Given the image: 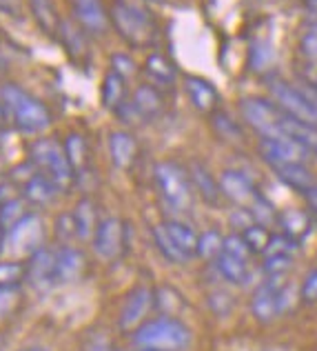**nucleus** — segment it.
I'll return each instance as SVG.
<instances>
[{
    "label": "nucleus",
    "mask_w": 317,
    "mask_h": 351,
    "mask_svg": "<svg viewBox=\"0 0 317 351\" xmlns=\"http://www.w3.org/2000/svg\"><path fill=\"white\" fill-rule=\"evenodd\" d=\"M134 345L149 351H184L191 345V329L180 318L160 316L134 331Z\"/></svg>",
    "instance_id": "f257e3e1"
},
{
    "label": "nucleus",
    "mask_w": 317,
    "mask_h": 351,
    "mask_svg": "<svg viewBox=\"0 0 317 351\" xmlns=\"http://www.w3.org/2000/svg\"><path fill=\"white\" fill-rule=\"evenodd\" d=\"M109 21L120 38L131 47H149L157 38V27L151 14L129 0H116L109 12Z\"/></svg>",
    "instance_id": "f03ea898"
},
{
    "label": "nucleus",
    "mask_w": 317,
    "mask_h": 351,
    "mask_svg": "<svg viewBox=\"0 0 317 351\" xmlns=\"http://www.w3.org/2000/svg\"><path fill=\"white\" fill-rule=\"evenodd\" d=\"M0 100L7 107V114L12 118L14 127L23 134H40L51 125V116L47 107L38 98L27 94L23 87L18 85H5L0 89Z\"/></svg>",
    "instance_id": "7ed1b4c3"
},
{
    "label": "nucleus",
    "mask_w": 317,
    "mask_h": 351,
    "mask_svg": "<svg viewBox=\"0 0 317 351\" xmlns=\"http://www.w3.org/2000/svg\"><path fill=\"white\" fill-rule=\"evenodd\" d=\"M29 162L60 191L69 189L73 178H76V171L71 169L64 147L53 138H40V141L29 145Z\"/></svg>",
    "instance_id": "20e7f679"
},
{
    "label": "nucleus",
    "mask_w": 317,
    "mask_h": 351,
    "mask_svg": "<svg viewBox=\"0 0 317 351\" xmlns=\"http://www.w3.org/2000/svg\"><path fill=\"white\" fill-rule=\"evenodd\" d=\"M155 187L160 191L162 200L169 205L173 211H189L193 205V184L182 165L173 160H162L155 165L153 169Z\"/></svg>",
    "instance_id": "39448f33"
},
{
    "label": "nucleus",
    "mask_w": 317,
    "mask_h": 351,
    "mask_svg": "<svg viewBox=\"0 0 317 351\" xmlns=\"http://www.w3.org/2000/svg\"><path fill=\"white\" fill-rule=\"evenodd\" d=\"M240 112L244 123L253 129L259 138H288L284 129L286 114L271 98L249 96L240 100Z\"/></svg>",
    "instance_id": "423d86ee"
},
{
    "label": "nucleus",
    "mask_w": 317,
    "mask_h": 351,
    "mask_svg": "<svg viewBox=\"0 0 317 351\" xmlns=\"http://www.w3.org/2000/svg\"><path fill=\"white\" fill-rule=\"evenodd\" d=\"M268 91H271V100L288 118H295V120H300V123L317 125V112L297 85H288V82L275 78L268 82Z\"/></svg>",
    "instance_id": "0eeeda50"
},
{
    "label": "nucleus",
    "mask_w": 317,
    "mask_h": 351,
    "mask_svg": "<svg viewBox=\"0 0 317 351\" xmlns=\"http://www.w3.org/2000/svg\"><path fill=\"white\" fill-rule=\"evenodd\" d=\"M45 243V227L42 220L34 214H27L23 220L9 229V247H12L14 256H27L36 254L38 249H42Z\"/></svg>",
    "instance_id": "6e6552de"
},
{
    "label": "nucleus",
    "mask_w": 317,
    "mask_h": 351,
    "mask_svg": "<svg viewBox=\"0 0 317 351\" xmlns=\"http://www.w3.org/2000/svg\"><path fill=\"white\" fill-rule=\"evenodd\" d=\"M259 156L266 160L271 167H279V165H295L309 160V152L302 145H297L293 138H259Z\"/></svg>",
    "instance_id": "1a4fd4ad"
},
{
    "label": "nucleus",
    "mask_w": 317,
    "mask_h": 351,
    "mask_svg": "<svg viewBox=\"0 0 317 351\" xmlns=\"http://www.w3.org/2000/svg\"><path fill=\"white\" fill-rule=\"evenodd\" d=\"M220 191L227 200H231L233 205H238L242 209H249L251 202L259 196V189L255 187V182L249 178L244 171L240 169H227L220 176Z\"/></svg>",
    "instance_id": "9d476101"
},
{
    "label": "nucleus",
    "mask_w": 317,
    "mask_h": 351,
    "mask_svg": "<svg viewBox=\"0 0 317 351\" xmlns=\"http://www.w3.org/2000/svg\"><path fill=\"white\" fill-rule=\"evenodd\" d=\"M125 247V225L118 218L100 220L93 234V252L100 261H114Z\"/></svg>",
    "instance_id": "9b49d317"
},
{
    "label": "nucleus",
    "mask_w": 317,
    "mask_h": 351,
    "mask_svg": "<svg viewBox=\"0 0 317 351\" xmlns=\"http://www.w3.org/2000/svg\"><path fill=\"white\" fill-rule=\"evenodd\" d=\"M153 307V291L149 287H136L127 295L120 309L118 325L123 331H136L144 322L147 313Z\"/></svg>",
    "instance_id": "f8f14e48"
},
{
    "label": "nucleus",
    "mask_w": 317,
    "mask_h": 351,
    "mask_svg": "<svg viewBox=\"0 0 317 351\" xmlns=\"http://www.w3.org/2000/svg\"><path fill=\"white\" fill-rule=\"evenodd\" d=\"M25 278L36 291H49L55 282V252L38 249L29 256V263L25 265Z\"/></svg>",
    "instance_id": "ddd939ff"
},
{
    "label": "nucleus",
    "mask_w": 317,
    "mask_h": 351,
    "mask_svg": "<svg viewBox=\"0 0 317 351\" xmlns=\"http://www.w3.org/2000/svg\"><path fill=\"white\" fill-rule=\"evenodd\" d=\"M73 21H76L82 29L100 36L109 29V12L102 5V0H69Z\"/></svg>",
    "instance_id": "4468645a"
},
{
    "label": "nucleus",
    "mask_w": 317,
    "mask_h": 351,
    "mask_svg": "<svg viewBox=\"0 0 317 351\" xmlns=\"http://www.w3.org/2000/svg\"><path fill=\"white\" fill-rule=\"evenodd\" d=\"M284 285V278H264L257 285L251 298V311L259 322H271L275 316H279L277 309V293Z\"/></svg>",
    "instance_id": "2eb2a0df"
},
{
    "label": "nucleus",
    "mask_w": 317,
    "mask_h": 351,
    "mask_svg": "<svg viewBox=\"0 0 317 351\" xmlns=\"http://www.w3.org/2000/svg\"><path fill=\"white\" fill-rule=\"evenodd\" d=\"M184 91L189 96L191 105L202 114H213L218 105V89L213 82L204 80L200 76H186L184 78Z\"/></svg>",
    "instance_id": "dca6fc26"
},
{
    "label": "nucleus",
    "mask_w": 317,
    "mask_h": 351,
    "mask_svg": "<svg viewBox=\"0 0 317 351\" xmlns=\"http://www.w3.org/2000/svg\"><path fill=\"white\" fill-rule=\"evenodd\" d=\"M109 156H111V162H114L118 169H129L138 158L136 138L129 132H125V129L111 132L109 134Z\"/></svg>",
    "instance_id": "f3484780"
},
{
    "label": "nucleus",
    "mask_w": 317,
    "mask_h": 351,
    "mask_svg": "<svg viewBox=\"0 0 317 351\" xmlns=\"http://www.w3.org/2000/svg\"><path fill=\"white\" fill-rule=\"evenodd\" d=\"M85 271V258L73 247H62L55 252V282L71 285Z\"/></svg>",
    "instance_id": "a211bd4d"
},
{
    "label": "nucleus",
    "mask_w": 317,
    "mask_h": 351,
    "mask_svg": "<svg viewBox=\"0 0 317 351\" xmlns=\"http://www.w3.org/2000/svg\"><path fill=\"white\" fill-rule=\"evenodd\" d=\"M189 178H191V184H193V191L198 193V196L204 200V202H209V205H218L220 202V196H222V191H220V182L213 178V173L207 169V165H202V162H191L189 165Z\"/></svg>",
    "instance_id": "6ab92c4d"
},
{
    "label": "nucleus",
    "mask_w": 317,
    "mask_h": 351,
    "mask_svg": "<svg viewBox=\"0 0 317 351\" xmlns=\"http://www.w3.org/2000/svg\"><path fill=\"white\" fill-rule=\"evenodd\" d=\"M131 107L140 120H153L162 114L164 109V100L157 94V89L151 85H140L136 87V91L131 94Z\"/></svg>",
    "instance_id": "aec40b11"
},
{
    "label": "nucleus",
    "mask_w": 317,
    "mask_h": 351,
    "mask_svg": "<svg viewBox=\"0 0 317 351\" xmlns=\"http://www.w3.org/2000/svg\"><path fill=\"white\" fill-rule=\"evenodd\" d=\"M277 227L282 229V234L293 238V240H304L306 236L311 234L313 229V218L306 214L304 209H284L277 214Z\"/></svg>",
    "instance_id": "412c9836"
},
{
    "label": "nucleus",
    "mask_w": 317,
    "mask_h": 351,
    "mask_svg": "<svg viewBox=\"0 0 317 351\" xmlns=\"http://www.w3.org/2000/svg\"><path fill=\"white\" fill-rule=\"evenodd\" d=\"M275 176L279 182H284L286 187H291L295 191H306L309 187H313V173L306 167L304 162H295V165H279V167H273Z\"/></svg>",
    "instance_id": "4be33fe9"
},
{
    "label": "nucleus",
    "mask_w": 317,
    "mask_h": 351,
    "mask_svg": "<svg viewBox=\"0 0 317 351\" xmlns=\"http://www.w3.org/2000/svg\"><path fill=\"white\" fill-rule=\"evenodd\" d=\"M164 229H166V234H169V238L173 240V245L178 247L189 261L198 254V238L200 236L193 232V227L182 223V220H166Z\"/></svg>",
    "instance_id": "5701e85b"
},
{
    "label": "nucleus",
    "mask_w": 317,
    "mask_h": 351,
    "mask_svg": "<svg viewBox=\"0 0 317 351\" xmlns=\"http://www.w3.org/2000/svg\"><path fill=\"white\" fill-rule=\"evenodd\" d=\"M58 191L60 189L55 187V184L49 178H47V176H42L38 169H36V173L31 176V178L23 184L25 198L29 200V202H34V205H49Z\"/></svg>",
    "instance_id": "b1692460"
},
{
    "label": "nucleus",
    "mask_w": 317,
    "mask_h": 351,
    "mask_svg": "<svg viewBox=\"0 0 317 351\" xmlns=\"http://www.w3.org/2000/svg\"><path fill=\"white\" fill-rule=\"evenodd\" d=\"M58 38L62 40L64 49H67L71 58H80L87 53V32L78 23L62 21L58 29Z\"/></svg>",
    "instance_id": "393cba45"
},
{
    "label": "nucleus",
    "mask_w": 317,
    "mask_h": 351,
    "mask_svg": "<svg viewBox=\"0 0 317 351\" xmlns=\"http://www.w3.org/2000/svg\"><path fill=\"white\" fill-rule=\"evenodd\" d=\"M71 214H73V223H76V238L93 240V234H96V227H98L96 207H93V202L89 198H82Z\"/></svg>",
    "instance_id": "a878e982"
},
{
    "label": "nucleus",
    "mask_w": 317,
    "mask_h": 351,
    "mask_svg": "<svg viewBox=\"0 0 317 351\" xmlns=\"http://www.w3.org/2000/svg\"><path fill=\"white\" fill-rule=\"evenodd\" d=\"M29 7H31L34 21L38 23L40 29L47 36H58L62 21H60L58 12H55L53 0H29Z\"/></svg>",
    "instance_id": "bb28decb"
},
{
    "label": "nucleus",
    "mask_w": 317,
    "mask_h": 351,
    "mask_svg": "<svg viewBox=\"0 0 317 351\" xmlns=\"http://www.w3.org/2000/svg\"><path fill=\"white\" fill-rule=\"evenodd\" d=\"M144 71L157 85H173L175 76H178V69L173 67V62L160 51L149 53V58L144 62Z\"/></svg>",
    "instance_id": "cd10ccee"
},
{
    "label": "nucleus",
    "mask_w": 317,
    "mask_h": 351,
    "mask_svg": "<svg viewBox=\"0 0 317 351\" xmlns=\"http://www.w3.org/2000/svg\"><path fill=\"white\" fill-rule=\"evenodd\" d=\"M284 129L286 136L293 138L297 145H302L306 152L317 156V125H309V123H300L295 118H284Z\"/></svg>",
    "instance_id": "c85d7f7f"
},
{
    "label": "nucleus",
    "mask_w": 317,
    "mask_h": 351,
    "mask_svg": "<svg viewBox=\"0 0 317 351\" xmlns=\"http://www.w3.org/2000/svg\"><path fill=\"white\" fill-rule=\"evenodd\" d=\"M125 96H127V80L123 76H118L116 71H109L105 80H102V105L111 112L125 103Z\"/></svg>",
    "instance_id": "c756f323"
},
{
    "label": "nucleus",
    "mask_w": 317,
    "mask_h": 351,
    "mask_svg": "<svg viewBox=\"0 0 317 351\" xmlns=\"http://www.w3.org/2000/svg\"><path fill=\"white\" fill-rule=\"evenodd\" d=\"M216 269L220 271L222 278L233 285H242L249 278V263L240 261L236 256H229L225 252H220V256L216 258Z\"/></svg>",
    "instance_id": "7c9ffc66"
},
{
    "label": "nucleus",
    "mask_w": 317,
    "mask_h": 351,
    "mask_svg": "<svg viewBox=\"0 0 317 351\" xmlns=\"http://www.w3.org/2000/svg\"><path fill=\"white\" fill-rule=\"evenodd\" d=\"M64 154H67V160L71 165L73 171H82L87 165V141L80 134H69L64 138Z\"/></svg>",
    "instance_id": "2f4dec72"
},
{
    "label": "nucleus",
    "mask_w": 317,
    "mask_h": 351,
    "mask_svg": "<svg viewBox=\"0 0 317 351\" xmlns=\"http://www.w3.org/2000/svg\"><path fill=\"white\" fill-rule=\"evenodd\" d=\"M153 240H155V247H157V252H160L166 261L173 263V265H184V263H189V258H186L178 247L173 245V240L169 238V234H166V229L164 225H157L153 227Z\"/></svg>",
    "instance_id": "473e14b6"
},
{
    "label": "nucleus",
    "mask_w": 317,
    "mask_h": 351,
    "mask_svg": "<svg viewBox=\"0 0 317 351\" xmlns=\"http://www.w3.org/2000/svg\"><path fill=\"white\" fill-rule=\"evenodd\" d=\"M249 214L251 218H253V223L257 225H264V227H271V225H277V214L279 211H275V207L268 202L262 193L251 202V207H249Z\"/></svg>",
    "instance_id": "72a5a7b5"
},
{
    "label": "nucleus",
    "mask_w": 317,
    "mask_h": 351,
    "mask_svg": "<svg viewBox=\"0 0 317 351\" xmlns=\"http://www.w3.org/2000/svg\"><path fill=\"white\" fill-rule=\"evenodd\" d=\"M153 304L162 311V316H178V311L184 307V302L180 298V293H175L169 287H162L153 293Z\"/></svg>",
    "instance_id": "f704fd0d"
},
{
    "label": "nucleus",
    "mask_w": 317,
    "mask_h": 351,
    "mask_svg": "<svg viewBox=\"0 0 317 351\" xmlns=\"http://www.w3.org/2000/svg\"><path fill=\"white\" fill-rule=\"evenodd\" d=\"M242 236H244L246 245H249V249H251L253 254H264V252H266L268 240H271V234H268V227L257 225V223H253L251 227H246L244 232H242Z\"/></svg>",
    "instance_id": "c9c22d12"
},
{
    "label": "nucleus",
    "mask_w": 317,
    "mask_h": 351,
    "mask_svg": "<svg viewBox=\"0 0 317 351\" xmlns=\"http://www.w3.org/2000/svg\"><path fill=\"white\" fill-rule=\"evenodd\" d=\"M211 120H213V129H216V132L222 138H225V141H240L242 132H240L238 123L229 114H225V112H213L211 114Z\"/></svg>",
    "instance_id": "e433bc0d"
},
{
    "label": "nucleus",
    "mask_w": 317,
    "mask_h": 351,
    "mask_svg": "<svg viewBox=\"0 0 317 351\" xmlns=\"http://www.w3.org/2000/svg\"><path fill=\"white\" fill-rule=\"evenodd\" d=\"M291 267H293V256H286V254L266 256L262 271H264V278H286Z\"/></svg>",
    "instance_id": "4c0bfd02"
},
{
    "label": "nucleus",
    "mask_w": 317,
    "mask_h": 351,
    "mask_svg": "<svg viewBox=\"0 0 317 351\" xmlns=\"http://www.w3.org/2000/svg\"><path fill=\"white\" fill-rule=\"evenodd\" d=\"M222 243H225V238H222L220 232H216V229H211V232L202 234L198 238V256H202V258H218L220 252H222Z\"/></svg>",
    "instance_id": "58836bf2"
},
{
    "label": "nucleus",
    "mask_w": 317,
    "mask_h": 351,
    "mask_svg": "<svg viewBox=\"0 0 317 351\" xmlns=\"http://www.w3.org/2000/svg\"><path fill=\"white\" fill-rule=\"evenodd\" d=\"M249 62L251 67H253V71H264L271 67L273 62V51L268 45L264 43H253L251 45V51H249Z\"/></svg>",
    "instance_id": "ea45409f"
},
{
    "label": "nucleus",
    "mask_w": 317,
    "mask_h": 351,
    "mask_svg": "<svg viewBox=\"0 0 317 351\" xmlns=\"http://www.w3.org/2000/svg\"><path fill=\"white\" fill-rule=\"evenodd\" d=\"M25 216H27V211H25L23 200L12 198V200H7L0 205V220H3L5 229H12L18 220H23Z\"/></svg>",
    "instance_id": "a19ab883"
},
{
    "label": "nucleus",
    "mask_w": 317,
    "mask_h": 351,
    "mask_svg": "<svg viewBox=\"0 0 317 351\" xmlns=\"http://www.w3.org/2000/svg\"><path fill=\"white\" fill-rule=\"evenodd\" d=\"M222 252L229 254V256H236V258H240V261H244V263H249L251 254H253L249 249L244 236H242L240 232L238 234H229L225 238V243H222Z\"/></svg>",
    "instance_id": "79ce46f5"
},
{
    "label": "nucleus",
    "mask_w": 317,
    "mask_h": 351,
    "mask_svg": "<svg viewBox=\"0 0 317 351\" xmlns=\"http://www.w3.org/2000/svg\"><path fill=\"white\" fill-rule=\"evenodd\" d=\"M297 240L288 238L284 234H277V236H271V240H268L266 245V252L264 256H279V254H286V256H293L297 252Z\"/></svg>",
    "instance_id": "37998d69"
},
{
    "label": "nucleus",
    "mask_w": 317,
    "mask_h": 351,
    "mask_svg": "<svg viewBox=\"0 0 317 351\" xmlns=\"http://www.w3.org/2000/svg\"><path fill=\"white\" fill-rule=\"evenodd\" d=\"M25 278V265L21 263H0V287H18Z\"/></svg>",
    "instance_id": "c03bdc74"
},
{
    "label": "nucleus",
    "mask_w": 317,
    "mask_h": 351,
    "mask_svg": "<svg viewBox=\"0 0 317 351\" xmlns=\"http://www.w3.org/2000/svg\"><path fill=\"white\" fill-rule=\"evenodd\" d=\"M136 62H134V58L131 56H127V53H123V51H118V53H114L111 56V71H116L118 76H123L125 80L127 78H131L134 73H136Z\"/></svg>",
    "instance_id": "a18cd8bd"
},
{
    "label": "nucleus",
    "mask_w": 317,
    "mask_h": 351,
    "mask_svg": "<svg viewBox=\"0 0 317 351\" xmlns=\"http://www.w3.org/2000/svg\"><path fill=\"white\" fill-rule=\"evenodd\" d=\"M18 298H21L18 287H0V318L9 316L16 309Z\"/></svg>",
    "instance_id": "49530a36"
},
{
    "label": "nucleus",
    "mask_w": 317,
    "mask_h": 351,
    "mask_svg": "<svg viewBox=\"0 0 317 351\" xmlns=\"http://www.w3.org/2000/svg\"><path fill=\"white\" fill-rule=\"evenodd\" d=\"M300 295H302V300L304 302H317V269H313L309 276L304 278L302 282V289H300Z\"/></svg>",
    "instance_id": "de8ad7c7"
},
{
    "label": "nucleus",
    "mask_w": 317,
    "mask_h": 351,
    "mask_svg": "<svg viewBox=\"0 0 317 351\" xmlns=\"http://www.w3.org/2000/svg\"><path fill=\"white\" fill-rule=\"evenodd\" d=\"M300 49L309 60L317 62V32L304 34V38L300 40Z\"/></svg>",
    "instance_id": "09e8293b"
},
{
    "label": "nucleus",
    "mask_w": 317,
    "mask_h": 351,
    "mask_svg": "<svg viewBox=\"0 0 317 351\" xmlns=\"http://www.w3.org/2000/svg\"><path fill=\"white\" fill-rule=\"evenodd\" d=\"M58 236L62 240H69L76 236V223H73V214H64L58 220Z\"/></svg>",
    "instance_id": "8fccbe9b"
},
{
    "label": "nucleus",
    "mask_w": 317,
    "mask_h": 351,
    "mask_svg": "<svg viewBox=\"0 0 317 351\" xmlns=\"http://www.w3.org/2000/svg\"><path fill=\"white\" fill-rule=\"evenodd\" d=\"M297 87L302 89V94L306 96V100H309V103L313 105V109L317 112V87L313 85V82H300Z\"/></svg>",
    "instance_id": "3c124183"
},
{
    "label": "nucleus",
    "mask_w": 317,
    "mask_h": 351,
    "mask_svg": "<svg viewBox=\"0 0 317 351\" xmlns=\"http://www.w3.org/2000/svg\"><path fill=\"white\" fill-rule=\"evenodd\" d=\"M87 351H111V343L107 336H96L91 338V343L87 345Z\"/></svg>",
    "instance_id": "603ef678"
},
{
    "label": "nucleus",
    "mask_w": 317,
    "mask_h": 351,
    "mask_svg": "<svg viewBox=\"0 0 317 351\" xmlns=\"http://www.w3.org/2000/svg\"><path fill=\"white\" fill-rule=\"evenodd\" d=\"M304 198H306V202H309V207L317 214V182L313 184V187H309L304 191Z\"/></svg>",
    "instance_id": "864d4df0"
},
{
    "label": "nucleus",
    "mask_w": 317,
    "mask_h": 351,
    "mask_svg": "<svg viewBox=\"0 0 317 351\" xmlns=\"http://www.w3.org/2000/svg\"><path fill=\"white\" fill-rule=\"evenodd\" d=\"M0 12L5 14H18V0H0Z\"/></svg>",
    "instance_id": "5fc2aeb1"
},
{
    "label": "nucleus",
    "mask_w": 317,
    "mask_h": 351,
    "mask_svg": "<svg viewBox=\"0 0 317 351\" xmlns=\"http://www.w3.org/2000/svg\"><path fill=\"white\" fill-rule=\"evenodd\" d=\"M7 120H9L7 107L3 105V100H0V127H3V125H7Z\"/></svg>",
    "instance_id": "6e6d98bb"
},
{
    "label": "nucleus",
    "mask_w": 317,
    "mask_h": 351,
    "mask_svg": "<svg viewBox=\"0 0 317 351\" xmlns=\"http://www.w3.org/2000/svg\"><path fill=\"white\" fill-rule=\"evenodd\" d=\"M304 5H306V9H309L313 16H317V0H304Z\"/></svg>",
    "instance_id": "4d7b16f0"
},
{
    "label": "nucleus",
    "mask_w": 317,
    "mask_h": 351,
    "mask_svg": "<svg viewBox=\"0 0 317 351\" xmlns=\"http://www.w3.org/2000/svg\"><path fill=\"white\" fill-rule=\"evenodd\" d=\"M21 351H49V349H45V347H27V349H21Z\"/></svg>",
    "instance_id": "13d9d810"
},
{
    "label": "nucleus",
    "mask_w": 317,
    "mask_h": 351,
    "mask_svg": "<svg viewBox=\"0 0 317 351\" xmlns=\"http://www.w3.org/2000/svg\"><path fill=\"white\" fill-rule=\"evenodd\" d=\"M7 67V58L3 56V53H0V71H3Z\"/></svg>",
    "instance_id": "bf43d9fd"
},
{
    "label": "nucleus",
    "mask_w": 317,
    "mask_h": 351,
    "mask_svg": "<svg viewBox=\"0 0 317 351\" xmlns=\"http://www.w3.org/2000/svg\"><path fill=\"white\" fill-rule=\"evenodd\" d=\"M3 236H5V225H3V220H0V245H3Z\"/></svg>",
    "instance_id": "052dcab7"
},
{
    "label": "nucleus",
    "mask_w": 317,
    "mask_h": 351,
    "mask_svg": "<svg viewBox=\"0 0 317 351\" xmlns=\"http://www.w3.org/2000/svg\"><path fill=\"white\" fill-rule=\"evenodd\" d=\"M311 82H313V85H315V87H317V73H315V78H313V80H311Z\"/></svg>",
    "instance_id": "680f3d73"
},
{
    "label": "nucleus",
    "mask_w": 317,
    "mask_h": 351,
    "mask_svg": "<svg viewBox=\"0 0 317 351\" xmlns=\"http://www.w3.org/2000/svg\"><path fill=\"white\" fill-rule=\"evenodd\" d=\"M140 351H149V349H140Z\"/></svg>",
    "instance_id": "e2e57ef3"
}]
</instances>
